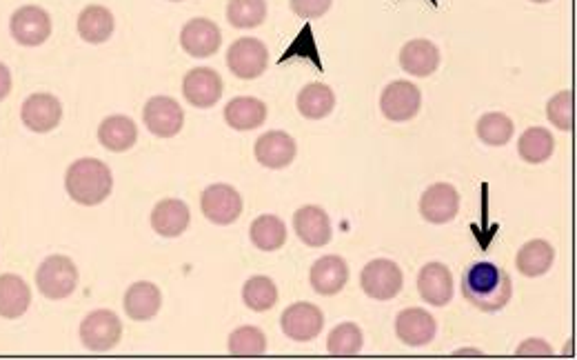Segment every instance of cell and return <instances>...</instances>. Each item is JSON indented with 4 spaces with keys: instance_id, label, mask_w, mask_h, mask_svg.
<instances>
[{
    "instance_id": "cell-10",
    "label": "cell",
    "mask_w": 577,
    "mask_h": 360,
    "mask_svg": "<svg viewBox=\"0 0 577 360\" xmlns=\"http://www.w3.org/2000/svg\"><path fill=\"white\" fill-rule=\"evenodd\" d=\"M422 94L420 87L409 83V80H393L391 85L384 87L380 96V109L393 123H407L420 112Z\"/></svg>"
},
{
    "instance_id": "cell-15",
    "label": "cell",
    "mask_w": 577,
    "mask_h": 360,
    "mask_svg": "<svg viewBox=\"0 0 577 360\" xmlns=\"http://www.w3.org/2000/svg\"><path fill=\"white\" fill-rule=\"evenodd\" d=\"M180 45L189 56L207 58L216 54L222 45L220 27L209 18H191L189 23L182 27Z\"/></svg>"
},
{
    "instance_id": "cell-34",
    "label": "cell",
    "mask_w": 577,
    "mask_h": 360,
    "mask_svg": "<svg viewBox=\"0 0 577 360\" xmlns=\"http://www.w3.org/2000/svg\"><path fill=\"white\" fill-rule=\"evenodd\" d=\"M227 347H229L231 356L256 358V356H262L267 352V336L260 327L245 325V327H238V329H234V332H231Z\"/></svg>"
},
{
    "instance_id": "cell-21",
    "label": "cell",
    "mask_w": 577,
    "mask_h": 360,
    "mask_svg": "<svg viewBox=\"0 0 577 360\" xmlns=\"http://www.w3.org/2000/svg\"><path fill=\"white\" fill-rule=\"evenodd\" d=\"M191 223L189 205L180 198H165L151 212V227L165 238H178L187 232Z\"/></svg>"
},
{
    "instance_id": "cell-44",
    "label": "cell",
    "mask_w": 577,
    "mask_h": 360,
    "mask_svg": "<svg viewBox=\"0 0 577 360\" xmlns=\"http://www.w3.org/2000/svg\"><path fill=\"white\" fill-rule=\"evenodd\" d=\"M431 3H433V5H438V0H431Z\"/></svg>"
},
{
    "instance_id": "cell-7",
    "label": "cell",
    "mask_w": 577,
    "mask_h": 360,
    "mask_svg": "<svg viewBox=\"0 0 577 360\" xmlns=\"http://www.w3.org/2000/svg\"><path fill=\"white\" fill-rule=\"evenodd\" d=\"M200 209L209 223L220 227L234 225L242 214V196L238 194L236 187L216 183L202 192Z\"/></svg>"
},
{
    "instance_id": "cell-39",
    "label": "cell",
    "mask_w": 577,
    "mask_h": 360,
    "mask_svg": "<svg viewBox=\"0 0 577 360\" xmlns=\"http://www.w3.org/2000/svg\"><path fill=\"white\" fill-rule=\"evenodd\" d=\"M293 14H298L300 18H320L325 16L333 0H289Z\"/></svg>"
},
{
    "instance_id": "cell-4",
    "label": "cell",
    "mask_w": 577,
    "mask_h": 360,
    "mask_svg": "<svg viewBox=\"0 0 577 360\" xmlns=\"http://www.w3.org/2000/svg\"><path fill=\"white\" fill-rule=\"evenodd\" d=\"M123 338V320L111 309H96L80 323V340L89 352H109Z\"/></svg>"
},
{
    "instance_id": "cell-24",
    "label": "cell",
    "mask_w": 577,
    "mask_h": 360,
    "mask_svg": "<svg viewBox=\"0 0 577 360\" xmlns=\"http://www.w3.org/2000/svg\"><path fill=\"white\" fill-rule=\"evenodd\" d=\"M98 140H100V145L109 149V152L123 154L127 152V149L136 145L138 127L129 116H123V114L109 116L98 127Z\"/></svg>"
},
{
    "instance_id": "cell-8",
    "label": "cell",
    "mask_w": 577,
    "mask_h": 360,
    "mask_svg": "<svg viewBox=\"0 0 577 360\" xmlns=\"http://www.w3.org/2000/svg\"><path fill=\"white\" fill-rule=\"evenodd\" d=\"M9 29H12V36L18 45L38 47L52 36V16L43 7L25 5L12 14Z\"/></svg>"
},
{
    "instance_id": "cell-36",
    "label": "cell",
    "mask_w": 577,
    "mask_h": 360,
    "mask_svg": "<svg viewBox=\"0 0 577 360\" xmlns=\"http://www.w3.org/2000/svg\"><path fill=\"white\" fill-rule=\"evenodd\" d=\"M362 345H364V336H362V329L356 323H342L338 327H333L327 338V352L331 356H340V358L360 354Z\"/></svg>"
},
{
    "instance_id": "cell-41",
    "label": "cell",
    "mask_w": 577,
    "mask_h": 360,
    "mask_svg": "<svg viewBox=\"0 0 577 360\" xmlns=\"http://www.w3.org/2000/svg\"><path fill=\"white\" fill-rule=\"evenodd\" d=\"M12 92V72L5 63H0V100H5Z\"/></svg>"
},
{
    "instance_id": "cell-26",
    "label": "cell",
    "mask_w": 577,
    "mask_h": 360,
    "mask_svg": "<svg viewBox=\"0 0 577 360\" xmlns=\"http://www.w3.org/2000/svg\"><path fill=\"white\" fill-rule=\"evenodd\" d=\"M555 263V247L546 240H529V243L520 247L518 256H515V267L526 278H538L551 272Z\"/></svg>"
},
{
    "instance_id": "cell-9",
    "label": "cell",
    "mask_w": 577,
    "mask_h": 360,
    "mask_svg": "<svg viewBox=\"0 0 577 360\" xmlns=\"http://www.w3.org/2000/svg\"><path fill=\"white\" fill-rule=\"evenodd\" d=\"M143 120L147 129L158 138H174L185 125V109L180 107L176 98L154 96L147 100L143 109Z\"/></svg>"
},
{
    "instance_id": "cell-18",
    "label": "cell",
    "mask_w": 577,
    "mask_h": 360,
    "mask_svg": "<svg viewBox=\"0 0 577 360\" xmlns=\"http://www.w3.org/2000/svg\"><path fill=\"white\" fill-rule=\"evenodd\" d=\"M253 154L262 167L269 169H285L293 163V158L298 154V145L293 136L287 132H267L256 140V147H253Z\"/></svg>"
},
{
    "instance_id": "cell-29",
    "label": "cell",
    "mask_w": 577,
    "mask_h": 360,
    "mask_svg": "<svg viewBox=\"0 0 577 360\" xmlns=\"http://www.w3.org/2000/svg\"><path fill=\"white\" fill-rule=\"evenodd\" d=\"M336 107V94L325 83H309L298 94V112L309 120L327 118Z\"/></svg>"
},
{
    "instance_id": "cell-27",
    "label": "cell",
    "mask_w": 577,
    "mask_h": 360,
    "mask_svg": "<svg viewBox=\"0 0 577 360\" xmlns=\"http://www.w3.org/2000/svg\"><path fill=\"white\" fill-rule=\"evenodd\" d=\"M32 305V289L16 274L0 276V318L14 320Z\"/></svg>"
},
{
    "instance_id": "cell-25",
    "label": "cell",
    "mask_w": 577,
    "mask_h": 360,
    "mask_svg": "<svg viewBox=\"0 0 577 360\" xmlns=\"http://www.w3.org/2000/svg\"><path fill=\"white\" fill-rule=\"evenodd\" d=\"M225 120L231 129H238V132L258 129L267 120V105L253 96L231 98L225 107Z\"/></svg>"
},
{
    "instance_id": "cell-32",
    "label": "cell",
    "mask_w": 577,
    "mask_h": 360,
    "mask_svg": "<svg viewBox=\"0 0 577 360\" xmlns=\"http://www.w3.org/2000/svg\"><path fill=\"white\" fill-rule=\"evenodd\" d=\"M242 300L251 312H269L278 303V287L267 276H253L242 287Z\"/></svg>"
},
{
    "instance_id": "cell-28",
    "label": "cell",
    "mask_w": 577,
    "mask_h": 360,
    "mask_svg": "<svg viewBox=\"0 0 577 360\" xmlns=\"http://www.w3.org/2000/svg\"><path fill=\"white\" fill-rule=\"evenodd\" d=\"M114 27V14L103 5H89L78 16V34L91 45L107 43L111 34H114Z\"/></svg>"
},
{
    "instance_id": "cell-22",
    "label": "cell",
    "mask_w": 577,
    "mask_h": 360,
    "mask_svg": "<svg viewBox=\"0 0 577 360\" xmlns=\"http://www.w3.org/2000/svg\"><path fill=\"white\" fill-rule=\"evenodd\" d=\"M400 65L407 74L427 78L438 72L440 67V49L427 38L409 40L400 52Z\"/></svg>"
},
{
    "instance_id": "cell-3",
    "label": "cell",
    "mask_w": 577,
    "mask_h": 360,
    "mask_svg": "<svg viewBox=\"0 0 577 360\" xmlns=\"http://www.w3.org/2000/svg\"><path fill=\"white\" fill-rule=\"evenodd\" d=\"M38 292L49 300L69 298L78 287V267L63 254L47 256L36 272Z\"/></svg>"
},
{
    "instance_id": "cell-13",
    "label": "cell",
    "mask_w": 577,
    "mask_h": 360,
    "mask_svg": "<svg viewBox=\"0 0 577 360\" xmlns=\"http://www.w3.org/2000/svg\"><path fill=\"white\" fill-rule=\"evenodd\" d=\"M420 214L431 225H447L460 214V194L451 183H435L420 198Z\"/></svg>"
},
{
    "instance_id": "cell-33",
    "label": "cell",
    "mask_w": 577,
    "mask_h": 360,
    "mask_svg": "<svg viewBox=\"0 0 577 360\" xmlns=\"http://www.w3.org/2000/svg\"><path fill=\"white\" fill-rule=\"evenodd\" d=\"M475 132H478V138L482 140L484 145L502 147L513 138L515 125H513V120L506 114L489 112V114H484L478 120V127H475Z\"/></svg>"
},
{
    "instance_id": "cell-40",
    "label": "cell",
    "mask_w": 577,
    "mask_h": 360,
    "mask_svg": "<svg viewBox=\"0 0 577 360\" xmlns=\"http://www.w3.org/2000/svg\"><path fill=\"white\" fill-rule=\"evenodd\" d=\"M518 356H553V349L549 343H544L542 338H529V340H524V343L518 347V352H515Z\"/></svg>"
},
{
    "instance_id": "cell-19",
    "label": "cell",
    "mask_w": 577,
    "mask_h": 360,
    "mask_svg": "<svg viewBox=\"0 0 577 360\" xmlns=\"http://www.w3.org/2000/svg\"><path fill=\"white\" fill-rule=\"evenodd\" d=\"M418 289L424 303L447 307L453 300V274L444 263H427L418 274Z\"/></svg>"
},
{
    "instance_id": "cell-14",
    "label": "cell",
    "mask_w": 577,
    "mask_h": 360,
    "mask_svg": "<svg viewBox=\"0 0 577 360\" xmlns=\"http://www.w3.org/2000/svg\"><path fill=\"white\" fill-rule=\"evenodd\" d=\"M225 92L222 78L211 67H196L187 72L185 80H182V94L189 100L191 105L198 109L214 107Z\"/></svg>"
},
{
    "instance_id": "cell-1",
    "label": "cell",
    "mask_w": 577,
    "mask_h": 360,
    "mask_svg": "<svg viewBox=\"0 0 577 360\" xmlns=\"http://www.w3.org/2000/svg\"><path fill=\"white\" fill-rule=\"evenodd\" d=\"M462 296L475 309L495 314L511 303L513 280L493 263H473L462 274Z\"/></svg>"
},
{
    "instance_id": "cell-30",
    "label": "cell",
    "mask_w": 577,
    "mask_h": 360,
    "mask_svg": "<svg viewBox=\"0 0 577 360\" xmlns=\"http://www.w3.org/2000/svg\"><path fill=\"white\" fill-rule=\"evenodd\" d=\"M249 236L251 243L262 249V252H276V249L287 243V227L278 216L262 214L251 223Z\"/></svg>"
},
{
    "instance_id": "cell-37",
    "label": "cell",
    "mask_w": 577,
    "mask_h": 360,
    "mask_svg": "<svg viewBox=\"0 0 577 360\" xmlns=\"http://www.w3.org/2000/svg\"><path fill=\"white\" fill-rule=\"evenodd\" d=\"M546 116H549L551 123L562 129V132H571L575 123V94L571 89H564V92L555 94L549 105H546Z\"/></svg>"
},
{
    "instance_id": "cell-12",
    "label": "cell",
    "mask_w": 577,
    "mask_h": 360,
    "mask_svg": "<svg viewBox=\"0 0 577 360\" xmlns=\"http://www.w3.org/2000/svg\"><path fill=\"white\" fill-rule=\"evenodd\" d=\"M20 118H23V125L32 129V132L47 134L63 120V105H60V100L54 94L38 92L27 96L23 107H20Z\"/></svg>"
},
{
    "instance_id": "cell-43",
    "label": "cell",
    "mask_w": 577,
    "mask_h": 360,
    "mask_svg": "<svg viewBox=\"0 0 577 360\" xmlns=\"http://www.w3.org/2000/svg\"><path fill=\"white\" fill-rule=\"evenodd\" d=\"M533 3H551V0H533Z\"/></svg>"
},
{
    "instance_id": "cell-16",
    "label": "cell",
    "mask_w": 577,
    "mask_h": 360,
    "mask_svg": "<svg viewBox=\"0 0 577 360\" xmlns=\"http://www.w3.org/2000/svg\"><path fill=\"white\" fill-rule=\"evenodd\" d=\"M396 334L404 345L409 347H424L438 334V323L435 318L422 307L402 309L396 318Z\"/></svg>"
},
{
    "instance_id": "cell-42",
    "label": "cell",
    "mask_w": 577,
    "mask_h": 360,
    "mask_svg": "<svg viewBox=\"0 0 577 360\" xmlns=\"http://www.w3.org/2000/svg\"><path fill=\"white\" fill-rule=\"evenodd\" d=\"M460 354H475V356H482L480 349H460V352H455V356H460Z\"/></svg>"
},
{
    "instance_id": "cell-6",
    "label": "cell",
    "mask_w": 577,
    "mask_h": 360,
    "mask_svg": "<svg viewBox=\"0 0 577 360\" xmlns=\"http://www.w3.org/2000/svg\"><path fill=\"white\" fill-rule=\"evenodd\" d=\"M227 65L234 76L242 80H253L267 72L269 49L258 38H238L229 47Z\"/></svg>"
},
{
    "instance_id": "cell-45",
    "label": "cell",
    "mask_w": 577,
    "mask_h": 360,
    "mask_svg": "<svg viewBox=\"0 0 577 360\" xmlns=\"http://www.w3.org/2000/svg\"><path fill=\"white\" fill-rule=\"evenodd\" d=\"M174 3H180V0H174Z\"/></svg>"
},
{
    "instance_id": "cell-11",
    "label": "cell",
    "mask_w": 577,
    "mask_h": 360,
    "mask_svg": "<svg viewBox=\"0 0 577 360\" xmlns=\"http://www.w3.org/2000/svg\"><path fill=\"white\" fill-rule=\"evenodd\" d=\"M280 327L287 338L309 343V340L318 338L325 327V314L313 303H293L282 312Z\"/></svg>"
},
{
    "instance_id": "cell-2",
    "label": "cell",
    "mask_w": 577,
    "mask_h": 360,
    "mask_svg": "<svg viewBox=\"0 0 577 360\" xmlns=\"http://www.w3.org/2000/svg\"><path fill=\"white\" fill-rule=\"evenodd\" d=\"M65 189L74 203L96 207L109 198L114 189V176L103 160L80 158L67 169Z\"/></svg>"
},
{
    "instance_id": "cell-20",
    "label": "cell",
    "mask_w": 577,
    "mask_h": 360,
    "mask_svg": "<svg viewBox=\"0 0 577 360\" xmlns=\"http://www.w3.org/2000/svg\"><path fill=\"white\" fill-rule=\"evenodd\" d=\"M311 287L320 296H336L349 283V265L342 256H322L311 267Z\"/></svg>"
},
{
    "instance_id": "cell-35",
    "label": "cell",
    "mask_w": 577,
    "mask_h": 360,
    "mask_svg": "<svg viewBox=\"0 0 577 360\" xmlns=\"http://www.w3.org/2000/svg\"><path fill=\"white\" fill-rule=\"evenodd\" d=\"M267 0H229L227 20L236 29H253L265 23Z\"/></svg>"
},
{
    "instance_id": "cell-17",
    "label": "cell",
    "mask_w": 577,
    "mask_h": 360,
    "mask_svg": "<svg viewBox=\"0 0 577 360\" xmlns=\"http://www.w3.org/2000/svg\"><path fill=\"white\" fill-rule=\"evenodd\" d=\"M293 229H296L298 238L309 247H325L333 238L331 218L325 209L318 205L300 207L293 214Z\"/></svg>"
},
{
    "instance_id": "cell-38",
    "label": "cell",
    "mask_w": 577,
    "mask_h": 360,
    "mask_svg": "<svg viewBox=\"0 0 577 360\" xmlns=\"http://www.w3.org/2000/svg\"><path fill=\"white\" fill-rule=\"evenodd\" d=\"M293 56H305L309 58L313 65H316L320 72H322V60H320V52H318V45H316V38H313V29L307 23L305 29L298 34V38L293 40L291 47L285 52V56L280 58V63H285V60H291Z\"/></svg>"
},
{
    "instance_id": "cell-23",
    "label": "cell",
    "mask_w": 577,
    "mask_h": 360,
    "mask_svg": "<svg viewBox=\"0 0 577 360\" xmlns=\"http://www.w3.org/2000/svg\"><path fill=\"white\" fill-rule=\"evenodd\" d=\"M125 314L131 320H138V323H145L151 320L163 307V294L160 289L149 283V280H140V283L129 285L125 292Z\"/></svg>"
},
{
    "instance_id": "cell-5",
    "label": "cell",
    "mask_w": 577,
    "mask_h": 360,
    "mask_svg": "<svg viewBox=\"0 0 577 360\" xmlns=\"http://www.w3.org/2000/svg\"><path fill=\"white\" fill-rule=\"evenodd\" d=\"M360 285L373 300H391L402 292L404 274L393 260L378 258L362 269Z\"/></svg>"
},
{
    "instance_id": "cell-31",
    "label": "cell",
    "mask_w": 577,
    "mask_h": 360,
    "mask_svg": "<svg viewBox=\"0 0 577 360\" xmlns=\"http://www.w3.org/2000/svg\"><path fill=\"white\" fill-rule=\"evenodd\" d=\"M518 152L526 163L540 165L544 160H549L555 152V138L551 136L549 129L529 127L518 140Z\"/></svg>"
}]
</instances>
